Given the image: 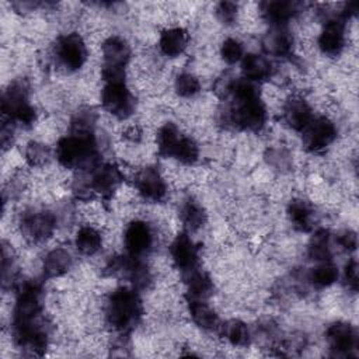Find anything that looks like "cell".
<instances>
[{
  "mask_svg": "<svg viewBox=\"0 0 359 359\" xmlns=\"http://www.w3.org/2000/svg\"><path fill=\"white\" fill-rule=\"evenodd\" d=\"M42 286L36 280L17 285L13 310L14 342L31 355H42L48 348V331L41 321Z\"/></svg>",
  "mask_w": 359,
  "mask_h": 359,
  "instance_id": "1",
  "label": "cell"
},
{
  "mask_svg": "<svg viewBox=\"0 0 359 359\" xmlns=\"http://www.w3.org/2000/svg\"><path fill=\"white\" fill-rule=\"evenodd\" d=\"M230 95L229 121L238 129L258 132L266 122V108L261 100L257 83L247 79H234L224 86Z\"/></svg>",
  "mask_w": 359,
  "mask_h": 359,
  "instance_id": "2",
  "label": "cell"
},
{
  "mask_svg": "<svg viewBox=\"0 0 359 359\" xmlns=\"http://www.w3.org/2000/svg\"><path fill=\"white\" fill-rule=\"evenodd\" d=\"M56 158L66 168L94 170L100 165V151L94 132H70V135L59 139Z\"/></svg>",
  "mask_w": 359,
  "mask_h": 359,
  "instance_id": "3",
  "label": "cell"
},
{
  "mask_svg": "<svg viewBox=\"0 0 359 359\" xmlns=\"http://www.w3.org/2000/svg\"><path fill=\"white\" fill-rule=\"evenodd\" d=\"M143 313L142 300L133 287L115 289L107 302L105 316L108 324L118 332L125 334L133 330Z\"/></svg>",
  "mask_w": 359,
  "mask_h": 359,
  "instance_id": "4",
  "label": "cell"
},
{
  "mask_svg": "<svg viewBox=\"0 0 359 359\" xmlns=\"http://www.w3.org/2000/svg\"><path fill=\"white\" fill-rule=\"evenodd\" d=\"M29 90L25 81L17 80L8 84L1 97V112L13 123L31 126L36 114L34 107L29 104Z\"/></svg>",
  "mask_w": 359,
  "mask_h": 359,
  "instance_id": "5",
  "label": "cell"
},
{
  "mask_svg": "<svg viewBox=\"0 0 359 359\" xmlns=\"http://www.w3.org/2000/svg\"><path fill=\"white\" fill-rule=\"evenodd\" d=\"M102 70L105 83H125V67L130 59V46L122 36L112 35L101 46Z\"/></svg>",
  "mask_w": 359,
  "mask_h": 359,
  "instance_id": "6",
  "label": "cell"
},
{
  "mask_svg": "<svg viewBox=\"0 0 359 359\" xmlns=\"http://www.w3.org/2000/svg\"><path fill=\"white\" fill-rule=\"evenodd\" d=\"M101 104L105 111L119 119L129 118L135 109V98L125 83H105Z\"/></svg>",
  "mask_w": 359,
  "mask_h": 359,
  "instance_id": "7",
  "label": "cell"
},
{
  "mask_svg": "<svg viewBox=\"0 0 359 359\" xmlns=\"http://www.w3.org/2000/svg\"><path fill=\"white\" fill-rule=\"evenodd\" d=\"M303 144L311 153H318L327 149L337 137V128L332 121L325 116L313 118L311 122L302 130Z\"/></svg>",
  "mask_w": 359,
  "mask_h": 359,
  "instance_id": "8",
  "label": "cell"
},
{
  "mask_svg": "<svg viewBox=\"0 0 359 359\" xmlns=\"http://www.w3.org/2000/svg\"><path fill=\"white\" fill-rule=\"evenodd\" d=\"M20 226L21 233L27 240L38 243L53 234L56 229V217L48 210H32L21 217Z\"/></svg>",
  "mask_w": 359,
  "mask_h": 359,
  "instance_id": "9",
  "label": "cell"
},
{
  "mask_svg": "<svg viewBox=\"0 0 359 359\" xmlns=\"http://www.w3.org/2000/svg\"><path fill=\"white\" fill-rule=\"evenodd\" d=\"M56 56L67 70H79L87 60V48L83 38L76 34H66L59 38Z\"/></svg>",
  "mask_w": 359,
  "mask_h": 359,
  "instance_id": "10",
  "label": "cell"
},
{
  "mask_svg": "<svg viewBox=\"0 0 359 359\" xmlns=\"http://www.w3.org/2000/svg\"><path fill=\"white\" fill-rule=\"evenodd\" d=\"M325 339L335 356H351L358 346V335L353 325L345 321H335L325 330Z\"/></svg>",
  "mask_w": 359,
  "mask_h": 359,
  "instance_id": "11",
  "label": "cell"
},
{
  "mask_svg": "<svg viewBox=\"0 0 359 359\" xmlns=\"http://www.w3.org/2000/svg\"><path fill=\"white\" fill-rule=\"evenodd\" d=\"M153 241V231L149 223L143 220H133L128 224L123 234V243L128 255L133 258L143 257L151 250Z\"/></svg>",
  "mask_w": 359,
  "mask_h": 359,
  "instance_id": "12",
  "label": "cell"
},
{
  "mask_svg": "<svg viewBox=\"0 0 359 359\" xmlns=\"http://www.w3.org/2000/svg\"><path fill=\"white\" fill-rule=\"evenodd\" d=\"M345 22L341 14L328 18L318 36V48L327 56H338L345 46Z\"/></svg>",
  "mask_w": 359,
  "mask_h": 359,
  "instance_id": "13",
  "label": "cell"
},
{
  "mask_svg": "<svg viewBox=\"0 0 359 359\" xmlns=\"http://www.w3.org/2000/svg\"><path fill=\"white\" fill-rule=\"evenodd\" d=\"M171 258L178 269L188 273L198 268L199 250L187 233H180L170 245Z\"/></svg>",
  "mask_w": 359,
  "mask_h": 359,
  "instance_id": "14",
  "label": "cell"
},
{
  "mask_svg": "<svg viewBox=\"0 0 359 359\" xmlns=\"http://www.w3.org/2000/svg\"><path fill=\"white\" fill-rule=\"evenodd\" d=\"M123 181L122 171L111 163L100 164L93 170L90 188L100 194L102 198H109L118 189L121 182Z\"/></svg>",
  "mask_w": 359,
  "mask_h": 359,
  "instance_id": "15",
  "label": "cell"
},
{
  "mask_svg": "<svg viewBox=\"0 0 359 359\" xmlns=\"http://www.w3.org/2000/svg\"><path fill=\"white\" fill-rule=\"evenodd\" d=\"M135 187L137 192L149 201H161L165 196L167 187L160 174L154 167L142 168L135 177Z\"/></svg>",
  "mask_w": 359,
  "mask_h": 359,
  "instance_id": "16",
  "label": "cell"
},
{
  "mask_svg": "<svg viewBox=\"0 0 359 359\" xmlns=\"http://www.w3.org/2000/svg\"><path fill=\"white\" fill-rule=\"evenodd\" d=\"M259 7L264 18L272 27H285L286 22L299 13L300 3L286 1V0H272V1H262Z\"/></svg>",
  "mask_w": 359,
  "mask_h": 359,
  "instance_id": "17",
  "label": "cell"
},
{
  "mask_svg": "<svg viewBox=\"0 0 359 359\" xmlns=\"http://www.w3.org/2000/svg\"><path fill=\"white\" fill-rule=\"evenodd\" d=\"M310 105L300 97H292L283 107V119L294 130L302 132L313 119Z\"/></svg>",
  "mask_w": 359,
  "mask_h": 359,
  "instance_id": "18",
  "label": "cell"
},
{
  "mask_svg": "<svg viewBox=\"0 0 359 359\" xmlns=\"http://www.w3.org/2000/svg\"><path fill=\"white\" fill-rule=\"evenodd\" d=\"M241 72H243L244 79H247L252 83H261L271 77L272 65L262 55L247 53L241 59Z\"/></svg>",
  "mask_w": 359,
  "mask_h": 359,
  "instance_id": "19",
  "label": "cell"
},
{
  "mask_svg": "<svg viewBox=\"0 0 359 359\" xmlns=\"http://www.w3.org/2000/svg\"><path fill=\"white\" fill-rule=\"evenodd\" d=\"M262 46L269 55L286 57L292 53L293 38L285 27H272V29L265 35Z\"/></svg>",
  "mask_w": 359,
  "mask_h": 359,
  "instance_id": "20",
  "label": "cell"
},
{
  "mask_svg": "<svg viewBox=\"0 0 359 359\" xmlns=\"http://www.w3.org/2000/svg\"><path fill=\"white\" fill-rule=\"evenodd\" d=\"M188 41H189L188 32L181 27H174V28L164 29L161 32L158 46L165 56L175 57L185 50V48L188 46Z\"/></svg>",
  "mask_w": 359,
  "mask_h": 359,
  "instance_id": "21",
  "label": "cell"
},
{
  "mask_svg": "<svg viewBox=\"0 0 359 359\" xmlns=\"http://www.w3.org/2000/svg\"><path fill=\"white\" fill-rule=\"evenodd\" d=\"M73 264L70 252L65 248H53L43 258V275L46 278H57L65 275Z\"/></svg>",
  "mask_w": 359,
  "mask_h": 359,
  "instance_id": "22",
  "label": "cell"
},
{
  "mask_svg": "<svg viewBox=\"0 0 359 359\" xmlns=\"http://www.w3.org/2000/svg\"><path fill=\"white\" fill-rule=\"evenodd\" d=\"M188 310L192 321L202 330L210 331L219 325V317L206 300L188 299Z\"/></svg>",
  "mask_w": 359,
  "mask_h": 359,
  "instance_id": "23",
  "label": "cell"
},
{
  "mask_svg": "<svg viewBox=\"0 0 359 359\" xmlns=\"http://www.w3.org/2000/svg\"><path fill=\"white\" fill-rule=\"evenodd\" d=\"M213 290V282L210 276L203 272L194 269L187 273V299H202L206 300Z\"/></svg>",
  "mask_w": 359,
  "mask_h": 359,
  "instance_id": "24",
  "label": "cell"
},
{
  "mask_svg": "<svg viewBox=\"0 0 359 359\" xmlns=\"http://www.w3.org/2000/svg\"><path fill=\"white\" fill-rule=\"evenodd\" d=\"M287 216L293 227L299 231H310L313 227L314 210L311 205L303 199H294L287 206Z\"/></svg>",
  "mask_w": 359,
  "mask_h": 359,
  "instance_id": "25",
  "label": "cell"
},
{
  "mask_svg": "<svg viewBox=\"0 0 359 359\" xmlns=\"http://www.w3.org/2000/svg\"><path fill=\"white\" fill-rule=\"evenodd\" d=\"M74 245L79 252L84 255H94L101 250L102 238L98 230L91 226H83L77 230L74 237Z\"/></svg>",
  "mask_w": 359,
  "mask_h": 359,
  "instance_id": "26",
  "label": "cell"
},
{
  "mask_svg": "<svg viewBox=\"0 0 359 359\" xmlns=\"http://www.w3.org/2000/svg\"><path fill=\"white\" fill-rule=\"evenodd\" d=\"M307 254L310 259L316 262L330 261L331 258V247H330V233L325 229H318L314 231L309 241Z\"/></svg>",
  "mask_w": 359,
  "mask_h": 359,
  "instance_id": "27",
  "label": "cell"
},
{
  "mask_svg": "<svg viewBox=\"0 0 359 359\" xmlns=\"http://www.w3.org/2000/svg\"><path fill=\"white\" fill-rule=\"evenodd\" d=\"M181 136L182 135L180 133L178 128L174 123L168 122L164 126H161L157 133L158 154L163 157H172Z\"/></svg>",
  "mask_w": 359,
  "mask_h": 359,
  "instance_id": "28",
  "label": "cell"
},
{
  "mask_svg": "<svg viewBox=\"0 0 359 359\" xmlns=\"http://www.w3.org/2000/svg\"><path fill=\"white\" fill-rule=\"evenodd\" d=\"M338 268L331 261L317 262L309 272V282L316 287H328L338 279Z\"/></svg>",
  "mask_w": 359,
  "mask_h": 359,
  "instance_id": "29",
  "label": "cell"
},
{
  "mask_svg": "<svg viewBox=\"0 0 359 359\" xmlns=\"http://www.w3.org/2000/svg\"><path fill=\"white\" fill-rule=\"evenodd\" d=\"M222 335L233 346H247L250 344V330L245 323L240 320H229L222 325Z\"/></svg>",
  "mask_w": 359,
  "mask_h": 359,
  "instance_id": "30",
  "label": "cell"
},
{
  "mask_svg": "<svg viewBox=\"0 0 359 359\" xmlns=\"http://www.w3.org/2000/svg\"><path fill=\"white\" fill-rule=\"evenodd\" d=\"M180 215H181L182 223L191 231L201 229L206 220V213L203 208L194 199H188L184 202Z\"/></svg>",
  "mask_w": 359,
  "mask_h": 359,
  "instance_id": "31",
  "label": "cell"
},
{
  "mask_svg": "<svg viewBox=\"0 0 359 359\" xmlns=\"http://www.w3.org/2000/svg\"><path fill=\"white\" fill-rule=\"evenodd\" d=\"M172 157L182 164H194L199 157V147L192 137L182 135Z\"/></svg>",
  "mask_w": 359,
  "mask_h": 359,
  "instance_id": "32",
  "label": "cell"
},
{
  "mask_svg": "<svg viewBox=\"0 0 359 359\" xmlns=\"http://www.w3.org/2000/svg\"><path fill=\"white\" fill-rule=\"evenodd\" d=\"M175 91L181 97H194L201 91L199 80L191 73H181L175 79Z\"/></svg>",
  "mask_w": 359,
  "mask_h": 359,
  "instance_id": "33",
  "label": "cell"
},
{
  "mask_svg": "<svg viewBox=\"0 0 359 359\" xmlns=\"http://www.w3.org/2000/svg\"><path fill=\"white\" fill-rule=\"evenodd\" d=\"M220 56L229 65L238 63L244 57V48L240 41L234 38H227L220 46Z\"/></svg>",
  "mask_w": 359,
  "mask_h": 359,
  "instance_id": "34",
  "label": "cell"
},
{
  "mask_svg": "<svg viewBox=\"0 0 359 359\" xmlns=\"http://www.w3.org/2000/svg\"><path fill=\"white\" fill-rule=\"evenodd\" d=\"M50 157L49 149L38 142H31L25 149V160L32 167L43 165Z\"/></svg>",
  "mask_w": 359,
  "mask_h": 359,
  "instance_id": "35",
  "label": "cell"
},
{
  "mask_svg": "<svg viewBox=\"0 0 359 359\" xmlns=\"http://www.w3.org/2000/svg\"><path fill=\"white\" fill-rule=\"evenodd\" d=\"M238 6L234 1H220L216 6V17L223 24H233L237 17Z\"/></svg>",
  "mask_w": 359,
  "mask_h": 359,
  "instance_id": "36",
  "label": "cell"
},
{
  "mask_svg": "<svg viewBox=\"0 0 359 359\" xmlns=\"http://www.w3.org/2000/svg\"><path fill=\"white\" fill-rule=\"evenodd\" d=\"M344 280H345V285L348 286L349 290H352V292L358 290V285H359V280H358V262H356L355 258L349 259L348 264L345 265Z\"/></svg>",
  "mask_w": 359,
  "mask_h": 359,
  "instance_id": "37",
  "label": "cell"
},
{
  "mask_svg": "<svg viewBox=\"0 0 359 359\" xmlns=\"http://www.w3.org/2000/svg\"><path fill=\"white\" fill-rule=\"evenodd\" d=\"M338 244L346 251H355L358 245L356 233L352 230H345L338 236Z\"/></svg>",
  "mask_w": 359,
  "mask_h": 359,
  "instance_id": "38",
  "label": "cell"
}]
</instances>
